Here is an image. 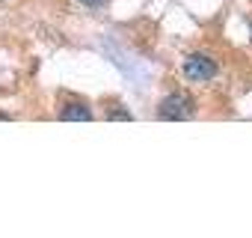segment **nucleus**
I'll use <instances>...</instances> for the list:
<instances>
[{
    "label": "nucleus",
    "mask_w": 252,
    "mask_h": 238,
    "mask_svg": "<svg viewBox=\"0 0 252 238\" xmlns=\"http://www.w3.org/2000/svg\"><path fill=\"white\" fill-rule=\"evenodd\" d=\"M196 113V104L187 92H172L158 104V116L160 119H172V122H181V119H190Z\"/></svg>",
    "instance_id": "f257e3e1"
},
{
    "label": "nucleus",
    "mask_w": 252,
    "mask_h": 238,
    "mask_svg": "<svg viewBox=\"0 0 252 238\" xmlns=\"http://www.w3.org/2000/svg\"><path fill=\"white\" fill-rule=\"evenodd\" d=\"M217 72H220V66H217L211 57H202V54H190V57H184V63H181V75H184L187 80H196V83H205V80L217 78Z\"/></svg>",
    "instance_id": "f03ea898"
},
{
    "label": "nucleus",
    "mask_w": 252,
    "mask_h": 238,
    "mask_svg": "<svg viewBox=\"0 0 252 238\" xmlns=\"http://www.w3.org/2000/svg\"><path fill=\"white\" fill-rule=\"evenodd\" d=\"M60 119H65V122H89V119H92V110H89L86 104H80V101H71V104H65V107L60 110Z\"/></svg>",
    "instance_id": "7ed1b4c3"
},
{
    "label": "nucleus",
    "mask_w": 252,
    "mask_h": 238,
    "mask_svg": "<svg viewBox=\"0 0 252 238\" xmlns=\"http://www.w3.org/2000/svg\"><path fill=\"white\" fill-rule=\"evenodd\" d=\"M107 119H125V122H128V119H131V113L128 110H125L122 104H113V101H107Z\"/></svg>",
    "instance_id": "20e7f679"
},
{
    "label": "nucleus",
    "mask_w": 252,
    "mask_h": 238,
    "mask_svg": "<svg viewBox=\"0 0 252 238\" xmlns=\"http://www.w3.org/2000/svg\"><path fill=\"white\" fill-rule=\"evenodd\" d=\"M80 3H83V6H92V9H98V6H104V3H107V0H80Z\"/></svg>",
    "instance_id": "39448f33"
},
{
    "label": "nucleus",
    "mask_w": 252,
    "mask_h": 238,
    "mask_svg": "<svg viewBox=\"0 0 252 238\" xmlns=\"http://www.w3.org/2000/svg\"><path fill=\"white\" fill-rule=\"evenodd\" d=\"M0 119H9V116H6V113H3V110H0Z\"/></svg>",
    "instance_id": "423d86ee"
}]
</instances>
